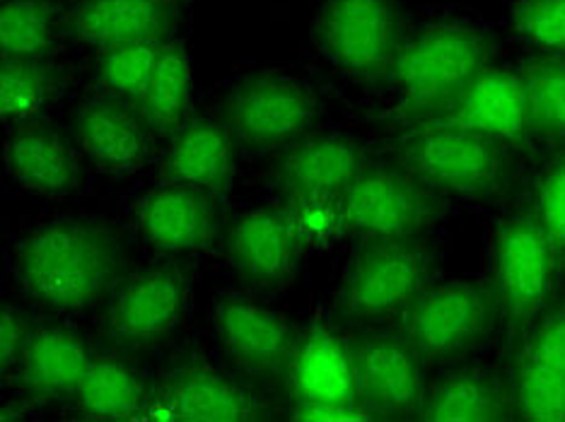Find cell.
Here are the masks:
<instances>
[{
	"mask_svg": "<svg viewBox=\"0 0 565 422\" xmlns=\"http://www.w3.org/2000/svg\"><path fill=\"white\" fill-rule=\"evenodd\" d=\"M508 48L498 24L459 6L408 18L392 66L355 121L363 126L435 119Z\"/></svg>",
	"mask_w": 565,
	"mask_h": 422,
	"instance_id": "6da1fadb",
	"label": "cell"
},
{
	"mask_svg": "<svg viewBox=\"0 0 565 422\" xmlns=\"http://www.w3.org/2000/svg\"><path fill=\"white\" fill-rule=\"evenodd\" d=\"M6 268L34 312L83 318L97 314L126 275L117 229L93 215L51 213L8 235Z\"/></svg>",
	"mask_w": 565,
	"mask_h": 422,
	"instance_id": "7a4b0ae2",
	"label": "cell"
},
{
	"mask_svg": "<svg viewBox=\"0 0 565 422\" xmlns=\"http://www.w3.org/2000/svg\"><path fill=\"white\" fill-rule=\"evenodd\" d=\"M408 18L404 0H312L305 71L353 113L387 75Z\"/></svg>",
	"mask_w": 565,
	"mask_h": 422,
	"instance_id": "3957f363",
	"label": "cell"
},
{
	"mask_svg": "<svg viewBox=\"0 0 565 422\" xmlns=\"http://www.w3.org/2000/svg\"><path fill=\"white\" fill-rule=\"evenodd\" d=\"M370 152L363 123L324 121L262 160L268 201L298 220L310 247L341 232V203Z\"/></svg>",
	"mask_w": 565,
	"mask_h": 422,
	"instance_id": "277c9868",
	"label": "cell"
},
{
	"mask_svg": "<svg viewBox=\"0 0 565 422\" xmlns=\"http://www.w3.org/2000/svg\"><path fill=\"white\" fill-rule=\"evenodd\" d=\"M327 99L307 71L247 61L230 71L201 105L233 131L242 160L262 162L329 121Z\"/></svg>",
	"mask_w": 565,
	"mask_h": 422,
	"instance_id": "5b68a950",
	"label": "cell"
},
{
	"mask_svg": "<svg viewBox=\"0 0 565 422\" xmlns=\"http://www.w3.org/2000/svg\"><path fill=\"white\" fill-rule=\"evenodd\" d=\"M370 143L416 174L447 206H486L505 196L518 152L443 121L365 126Z\"/></svg>",
	"mask_w": 565,
	"mask_h": 422,
	"instance_id": "8992f818",
	"label": "cell"
},
{
	"mask_svg": "<svg viewBox=\"0 0 565 422\" xmlns=\"http://www.w3.org/2000/svg\"><path fill=\"white\" fill-rule=\"evenodd\" d=\"M440 245L433 235L353 241L333 302L343 328H399L433 283Z\"/></svg>",
	"mask_w": 565,
	"mask_h": 422,
	"instance_id": "52a82bcc",
	"label": "cell"
},
{
	"mask_svg": "<svg viewBox=\"0 0 565 422\" xmlns=\"http://www.w3.org/2000/svg\"><path fill=\"white\" fill-rule=\"evenodd\" d=\"M505 328L503 304L491 278H452L433 283L399 326L423 369H440L477 357Z\"/></svg>",
	"mask_w": 565,
	"mask_h": 422,
	"instance_id": "ba28073f",
	"label": "cell"
},
{
	"mask_svg": "<svg viewBox=\"0 0 565 422\" xmlns=\"http://www.w3.org/2000/svg\"><path fill=\"white\" fill-rule=\"evenodd\" d=\"M447 203L404 164L370 143L361 172L341 203V232L351 241L433 235Z\"/></svg>",
	"mask_w": 565,
	"mask_h": 422,
	"instance_id": "9c48e42d",
	"label": "cell"
},
{
	"mask_svg": "<svg viewBox=\"0 0 565 422\" xmlns=\"http://www.w3.org/2000/svg\"><path fill=\"white\" fill-rule=\"evenodd\" d=\"M488 259V278L498 290L505 328L512 334H518L563 295L565 266L544 227L526 206L498 217L491 229Z\"/></svg>",
	"mask_w": 565,
	"mask_h": 422,
	"instance_id": "30bf717a",
	"label": "cell"
},
{
	"mask_svg": "<svg viewBox=\"0 0 565 422\" xmlns=\"http://www.w3.org/2000/svg\"><path fill=\"white\" fill-rule=\"evenodd\" d=\"M191 314L184 263L160 261L128 271L99 306L97 328L114 350L140 353L172 340Z\"/></svg>",
	"mask_w": 565,
	"mask_h": 422,
	"instance_id": "8fae6325",
	"label": "cell"
},
{
	"mask_svg": "<svg viewBox=\"0 0 565 422\" xmlns=\"http://www.w3.org/2000/svg\"><path fill=\"white\" fill-rule=\"evenodd\" d=\"M282 391L290 420H367L353 401L349 334L333 316L315 314L300 326Z\"/></svg>",
	"mask_w": 565,
	"mask_h": 422,
	"instance_id": "7c38bea8",
	"label": "cell"
},
{
	"mask_svg": "<svg viewBox=\"0 0 565 422\" xmlns=\"http://www.w3.org/2000/svg\"><path fill=\"white\" fill-rule=\"evenodd\" d=\"M128 227L160 261H199L223 245L221 198L199 188L156 182L126 206Z\"/></svg>",
	"mask_w": 565,
	"mask_h": 422,
	"instance_id": "4fadbf2b",
	"label": "cell"
},
{
	"mask_svg": "<svg viewBox=\"0 0 565 422\" xmlns=\"http://www.w3.org/2000/svg\"><path fill=\"white\" fill-rule=\"evenodd\" d=\"M223 245L239 283L256 295H278L292 285L310 241L278 203H249L225 220Z\"/></svg>",
	"mask_w": 565,
	"mask_h": 422,
	"instance_id": "5bb4252c",
	"label": "cell"
},
{
	"mask_svg": "<svg viewBox=\"0 0 565 422\" xmlns=\"http://www.w3.org/2000/svg\"><path fill=\"white\" fill-rule=\"evenodd\" d=\"M213 338L227 365L256 381L286 379L300 326L249 290H225L211 306Z\"/></svg>",
	"mask_w": 565,
	"mask_h": 422,
	"instance_id": "9a60e30c",
	"label": "cell"
},
{
	"mask_svg": "<svg viewBox=\"0 0 565 422\" xmlns=\"http://www.w3.org/2000/svg\"><path fill=\"white\" fill-rule=\"evenodd\" d=\"M353 401L367 420H416L426 369L399 328H345Z\"/></svg>",
	"mask_w": 565,
	"mask_h": 422,
	"instance_id": "2e32d148",
	"label": "cell"
},
{
	"mask_svg": "<svg viewBox=\"0 0 565 422\" xmlns=\"http://www.w3.org/2000/svg\"><path fill=\"white\" fill-rule=\"evenodd\" d=\"M512 336V420L565 422V290Z\"/></svg>",
	"mask_w": 565,
	"mask_h": 422,
	"instance_id": "e0dca14e",
	"label": "cell"
},
{
	"mask_svg": "<svg viewBox=\"0 0 565 422\" xmlns=\"http://www.w3.org/2000/svg\"><path fill=\"white\" fill-rule=\"evenodd\" d=\"M71 136L87 167L114 178L152 167L162 145L134 105L87 87L75 97Z\"/></svg>",
	"mask_w": 565,
	"mask_h": 422,
	"instance_id": "ac0fdd59",
	"label": "cell"
},
{
	"mask_svg": "<svg viewBox=\"0 0 565 422\" xmlns=\"http://www.w3.org/2000/svg\"><path fill=\"white\" fill-rule=\"evenodd\" d=\"M262 399L225 369L191 357L172 365L150 387L146 418L244 422L262 418Z\"/></svg>",
	"mask_w": 565,
	"mask_h": 422,
	"instance_id": "d6986e66",
	"label": "cell"
},
{
	"mask_svg": "<svg viewBox=\"0 0 565 422\" xmlns=\"http://www.w3.org/2000/svg\"><path fill=\"white\" fill-rule=\"evenodd\" d=\"M3 167L20 191L44 201H63L87 186L85 158L54 119L3 128Z\"/></svg>",
	"mask_w": 565,
	"mask_h": 422,
	"instance_id": "ffe728a7",
	"label": "cell"
},
{
	"mask_svg": "<svg viewBox=\"0 0 565 422\" xmlns=\"http://www.w3.org/2000/svg\"><path fill=\"white\" fill-rule=\"evenodd\" d=\"M428 121L461 126L515 150L518 155L532 152L518 51L508 46L452 105Z\"/></svg>",
	"mask_w": 565,
	"mask_h": 422,
	"instance_id": "44dd1931",
	"label": "cell"
},
{
	"mask_svg": "<svg viewBox=\"0 0 565 422\" xmlns=\"http://www.w3.org/2000/svg\"><path fill=\"white\" fill-rule=\"evenodd\" d=\"M239 162L233 131L199 101L194 117L162 140L156 172L158 182L199 188L223 201L235 186Z\"/></svg>",
	"mask_w": 565,
	"mask_h": 422,
	"instance_id": "7402d4cb",
	"label": "cell"
},
{
	"mask_svg": "<svg viewBox=\"0 0 565 422\" xmlns=\"http://www.w3.org/2000/svg\"><path fill=\"white\" fill-rule=\"evenodd\" d=\"M95 350L71 318L36 316L32 340L8 391H15V403L24 408L63 403L78 387Z\"/></svg>",
	"mask_w": 565,
	"mask_h": 422,
	"instance_id": "603a6c76",
	"label": "cell"
},
{
	"mask_svg": "<svg viewBox=\"0 0 565 422\" xmlns=\"http://www.w3.org/2000/svg\"><path fill=\"white\" fill-rule=\"evenodd\" d=\"M71 42L87 56L134 42H164L189 32L191 8L167 0H68Z\"/></svg>",
	"mask_w": 565,
	"mask_h": 422,
	"instance_id": "cb8c5ba5",
	"label": "cell"
},
{
	"mask_svg": "<svg viewBox=\"0 0 565 422\" xmlns=\"http://www.w3.org/2000/svg\"><path fill=\"white\" fill-rule=\"evenodd\" d=\"M87 54L81 48L54 56H0V121L3 128L54 119L61 105L87 83Z\"/></svg>",
	"mask_w": 565,
	"mask_h": 422,
	"instance_id": "d4e9b609",
	"label": "cell"
},
{
	"mask_svg": "<svg viewBox=\"0 0 565 422\" xmlns=\"http://www.w3.org/2000/svg\"><path fill=\"white\" fill-rule=\"evenodd\" d=\"M418 422H505L512 420L508 367L467 360L433 369L423 383Z\"/></svg>",
	"mask_w": 565,
	"mask_h": 422,
	"instance_id": "484cf974",
	"label": "cell"
},
{
	"mask_svg": "<svg viewBox=\"0 0 565 422\" xmlns=\"http://www.w3.org/2000/svg\"><path fill=\"white\" fill-rule=\"evenodd\" d=\"M150 387L152 383L121 350H95L78 387L63 405L73 418L136 420L148 413Z\"/></svg>",
	"mask_w": 565,
	"mask_h": 422,
	"instance_id": "4316f807",
	"label": "cell"
},
{
	"mask_svg": "<svg viewBox=\"0 0 565 422\" xmlns=\"http://www.w3.org/2000/svg\"><path fill=\"white\" fill-rule=\"evenodd\" d=\"M196 105L189 32H184L160 44L156 66L134 107L150 126V131L164 140L194 117Z\"/></svg>",
	"mask_w": 565,
	"mask_h": 422,
	"instance_id": "83f0119b",
	"label": "cell"
},
{
	"mask_svg": "<svg viewBox=\"0 0 565 422\" xmlns=\"http://www.w3.org/2000/svg\"><path fill=\"white\" fill-rule=\"evenodd\" d=\"M73 48L68 0H3L0 56L40 58Z\"/></svg>",
	"mask_w": 565,
	"mask_h": 422,
	"instance_id": "f1b7e54d",
	"label": "cell"
},
{
	"mask_svg": "<svg viewBox=\"0 0 565 422\" xmlns=\"http://www.w3.org/2000/svg\"><path fill=\"white\" fill-rule=\"evenodd\" d=\"M532 155L565 148V58L518 51Z\"/></svg>",
	"mask_w": 565,
	"mask_h": 422,
	"instance_id": "f546056e",
	"label": "cell"
},
{
	"mask_svg": "<svg viewBox=\"0 0 565 422\" xmlns=\"http://www.w3.org/2000/svg\"><path fill=\"white\" fill-rule=\"evenodd\" d=\"M498 30L522 54L565 58V0H503Z\"/></svg>",
	"mask_w": 565,
	"mask_h": 422,
	"instance_id": "4dcf8cb0",
	"label": "cell"
},
{
	"mask_svg": "<svg viewBox=\"0 0 565 422\" xmlns=\"http://www.w3.org/2000/svg\"><path fill=\"white\" fill-rule=\"evenodd\" d=\"M167 42V40H164ZM162 42H134L87 56V89L134 105L146 89Z\"/></svg>",
	"mask_w": 565,
	"mask_h": 422,
	"instance_id": "1f68e13d",
	"label": "cell"
},
{
	"mask_svg": "<svg viewBox=\"0 0 565 422\" xmlns=\"http://www.w3.org/2000/svg\"><path fill=\"white\" fill-rule=\"evenodd\" d=\"M532 186L530 201L524 203L534 213L539 225L554 245L561 263L565 266V148L544 152Z\"/></svg>",
	"mask_w": 565,
	"mask_h": 422,
	"instance_id": "d6a6232c",
	"label": "cell"
},
{
	"mask_svg": "<svg viewBox=\"0 0 565 422\" xmlns=\"http://www.w3.org/2000/svg\"><path fill=\"white\" fill-rule=\"evenodd\" d=\"M36 316L22 306L6 304L0 314V369H3V391L15 377L20 360L32 340Z\"/></svg>",
	"mask_w": 565,
	"mask_h": 422,
	"instance_id": "836d02e7",
	"label": "cell"
},
{
	"mask_svg": "<svg viewBox=\"0 0 565 422\" xmlns=\"http://www.w3.org/2000/svg\"><path fill=\"white\" fill-rule=\"evenodd\" d=\"M167 3H177V6H189V8H194L196 0H167Z\"/></svg>",
	"mask_w": 565,
	"mask_h": 422,
	"instance_id": "e575fe53",
	"label": "cell"
}]
</instances>
